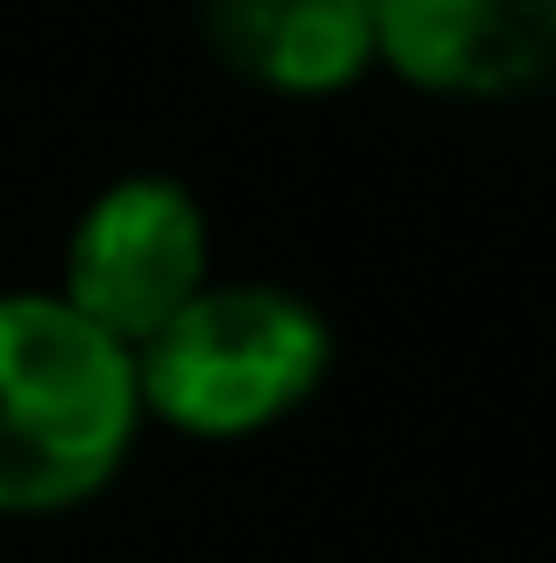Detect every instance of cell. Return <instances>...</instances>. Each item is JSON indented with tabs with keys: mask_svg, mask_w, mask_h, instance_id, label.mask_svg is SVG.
<instances>
[{
	"mask_svg": "<svg viewBox=\"0 0 556 563\" xmlns=\"http://www.w3.org/2000/svg\"><path fill=\"white\" fill-rule=\"evenodd\" d=\"M136 350L51 292H0V514H57L136 435Z\"/></svg>",
	"mask_w": 556,
	"mask_h": 563,
	"instance_id": "1",
	"label": "cell"
},
{
	"mask_svg": "<svg viewBox=\"0 0 556 563\" xmlns=\"http://www.w3.org/2000/svg\"><path fill=\"white\" fill-rule=\"evenodd\" d=\"M329 364V329L278 286L193 292L136 350V393L186 435H251L292 413Z\"/></svg>",
	"mask_w": 556,
	"mask_h": 563,
	"instance_id": "2",
	"label": "cell"
},
{
	"mask_svg": "<svg viewBox=\"0 0 556 563\" xmlns=\"http://www.w3.org/2000/svg\"><path fill=\"white\" fill-rule=\"evenodd\" d=\"M208 278V221L200 200L179 179H122L108 186L86 221L71 229L65 292L100 335L122 350H143L171 314H179Z\"/></svg>",
	"mask_w": 556,
	"mask_h": 563,
	"instance_id": "3",
	"label": "cell"
},
{
	"mask_svg": "<svg viewBox=\"0 0 556 563\" xmlns=\"http://www.w3.org/2000/svg\"><path fill=\"white\" fill-rule=\"evenodd\" d=\"M378 51L435 93H514L556 57V0H386Z\"/></svg>",
	"mask_w": 556,
	"mask_h": 563,
	"instance_id": "4",
	"label": "cell"
},
{
	"mask_svg": "<svg viewBox=\"0 0 556 563\" xmlns=\"http://www.w3.org/2000/svg\"><path fill=\"white\" fill-rule=\"evenodd\" d=\"M208 36L243 79L286 93H329L378 51V22L357 0H208Z\"/></svg>",
	"mask_w": 556,
	"mask_h": 563,
	"instance_id": "5",
	"label": "cell"
}]
</instances>
